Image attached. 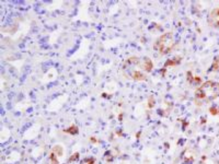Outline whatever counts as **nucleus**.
<instances>
[{
    "mask_svg": "<svg viewBox=\"0 0 219 164\" xmlns=\"http://www.w3.org/2000/svg\"><path fill=\"white\" fill-rule=\"evenodd\" d=\"M186 76H187V81H188V83L194 84V78H195V77L192 75V72H191V71H187Z\"/></svg>",
    "mask_w": 219,
    "mask_h": 164,
    "instance_id": "nucleus-14",
    "label": "nucleus"
},
{
    "mask_svg": "<svg viewBox=\"0 0 219 164\" xmlns=\"http://www.w3.org/2000/svg\"><path fill=\"white\" fill-rule=\"evenodd\" d=\"M122 118H123V114H119V116H118V119L121 120Z\"/></svg>",
    "mask_w": 219,
    "mask_h": 164,
    "instance_id": "nucleus-20",
    "label": "nucleus"
},
{
    "mask_svg": "<svg viewBox=\"0 0 219 164\" xmlns=\"http://www.w3.org/2000/svg\"><path fill=\"white\" fill-rule=\"evenodd\" d=\"M199 83H202V78H199V77L194 78V84H199Z\"/></svg>",
    "mask_w": 219,
    "mask_h": 164,
    "instance_id": "nucleus-16",
    "label": "nucleus"
},
{
    "mask_svg": "<svg viewBox=\"0 0 219 164\" xmlns=\"http://www.w3.org/2000/svg\"><path fill=\"white\" fill-rule=\"evenodd\" d=\"M84 162H86L87 164H94L95 159H94V157H88V159L84 160Z\"/></svg>",
    "mask_w": 219,
    "mask_h": 164,
    "instance_id": "nucleus-15",
    "label": "nucleus"
},
{
    "mask_svg": "<svg viewBox=\"0 0 219 164\" xmlns=\"http://www.w3.org/2000/svg\"><path fill=\"white\" fill-rule=\"evenodd\" d=\"M140 135H141V132H140V131H138V132H137V135H136V138L138 139V138H139V136H140Z\"/></svg>",
    "mask_w": 219,
    "mask_h": 164,
    "instance_id": "nucleus-19",
    "label": "nucleus"
},
{
    "mask_svg": "<svg viewBox=\"0 0 219 164\" xmlns=\"http://www.w3.org/2000/svg\"><path fill=\"white\" fill-rule=\"evenodd\" d=\"M129 76L132 77L133 80H135V81H147V76L143 73L140 70L133 71L132 73H129Z\"/></svg>",
    "mask_w": 219,
    "mask_h": 164,
    "instance_id": "nucleus-5",
    "label": "nucleus"
},
{
    "mask_svg": "<svg viewBox=\"0 0 219 164\" xmlns=\"http://www.w3.org/2000/svg\"><path fill=\"white\" fill-rule=\"evenodd\" d=\"M156 104V101H155V96L154 95H150L149 99H148V108H152Z\"/></svg>",
    "mask_w": 219,
    "mask_h": 164,
    "instance_id": "nucleus-11",
    "label": "nucleus"
},
{
    "mask_svg": "<svg viewBox=\"0 0 219 164\" xmlns=\"http://www.w3.org/2000/svg\"><path fill=\"white\" fill-rule=\"evenodd\" d=\"M143 69L145 71H147V72H150L151 70L154 69V63H152V60H151L150 58L145 57L143 59Z\"/></svg>",
    "mask_w": 219,
    "mask_h": 164,
    "instance_id": "nucleus-6",
    "label": "nucleus"
},
{
    "mask_svg": "<svg viewBox=\"0 0 219 164\" xmlns=\"http://www.w3.org/2000/svg\"><path fill=\"white\" fill-rule=\"evenodd\" d=\"M79 156H80V154H79V152H75L74 154H72L69 159H68V163H71V162H74V161H77L78 159H79Z\"/></svg>",
    "mask_w": 219,
    "mask_h": 164,
    "instance_id": "nucleus-12",
    "label": "nucleus"
},
{
    "mask_svg": "<svg viewBox=\"0 0 219 164\" xmlns=\"http://www.w3.org/2000/svg\"><path fill=\"white\" fill-rule=\"evenodd\" d=\"M208 24L211 27L219 29V8H215L214 10H211L208 15Z\"/></svg>",
    "mask_w": 219,
    "mask_h": 164,
    "instance_id": "nucleus-3",
    "label": "nucleus"
},
{
    "mask_svg": "<svg viewBox=\"0 0 219 164\" xmlns=\"http://www.w3.org/2000/svg\"><path fill=\"white\" fill-rule=\"evenodd\" d=\"M209 113L211 115H214V116H216V115H219V108L216 107V106H211V107H209Z\"/></svg>",
    "mask_w": 219,
    "mask_h": 164,
    "instance_id": "nucleus-13",
    "label": "nucleus"
},
{
    "mask_svg": "<svg viewBox=\"0 0 219 164\" xmlns=\"http://www.w3.org/2000/svg\"><path fill=\"white\" fill-rule=\"evenodd\" d=\"M219 95V83L214 81H206L195 91V102L197 105L214 101Z\"/></svg>",
    "mask_w": 219,
    "mask_h": 164,
    "instance_id": "nucleus-1",
    "label": "nucleus"
},
{
    "mask_svg": "<svg viewBox=\"0 0 219 164\" xmlns=\"http://www.w3.org/2000/svg\"><path fill=\"white\" fill-rule=\"evenodd\" d=\"M175 45L176 43L174 41L172 33L168 32V33L162 34L156 39V42L154 43V49L159 52L161 55H166L171 52L175 47Z\"/></svg>",
    "mask_w": 219,
    "mask_h": 164,
    "instance_id": "nucleus-2",
    "label": "nucleus"
},
{
    "mask_svg": "<svg viewBox=\"0 0 219 164\" xmlns=\"http://www.w3.org/2000/svg\"><path fill=\"white\" fill-rule=\"evenodd\" d=\"M90 141H91V142H93V143H96V142H99V141H98V139H96V138H94V137H91V138H90Z\"/></svg>",
    "mask_w": 219,
    "mask_h": 164,
    "instance_id": "nucleus-17",
    "label": "nucleus"
},
{
    "mask_svg": "<svg viewBox=\"0 0 219 164\" xmlns=\"http://www.w3.org/2000/svg\"><path fill=\"white\" fill-rule=\"evenodd\" d=\"M219 69V57H215L214 58V61H212V65L209 67L208 71H217Z\"/></svg>",
    "mask_w": 219,
    "mask_h": 164,
    "instance_id": "nucleus-8",
    "label": "nucleus"
},
{
    "mask_svg": "<svg viewBox=\"0 0 219 164\" xmlns=\"http://www.w3.org/2000/svg\"><path fill=\"white\" fill-rule=\"evenodd\" d=\"M57 154L56 153H54L53 151H52V153L50 154V160H51V164H59V161L57 159Z\"/></svg>",
    "mask_w": 219,
    "mask_h": 164,
    "instance_id": "nucleus-10",
    "label": "nucleus"
},
{
    "mask_svg": "<svg viewBox=\"0 0 219 164\" xmlns=\"http://www.w3.org/2000/svg\"><path fill=\"white\" fill-rule=\"evenodd\" d=\"M64 132L70 133V135H77V133L79 132V128H78L76 125H71L70 127H68V128L64 129Z\"/></svg>",
    "mask_w": 219,
    "mask_h": 164,
    "instance_id": "nucleus-7",
    "label": "nucleus"
},
{
    "mask_svg": "<svg viewBox=\"0 0 219 164\" xmlns=\"http://www.w3.org/2000/svg\"><path fill=\"white\" fill-rule=\"evenodd\" d=\"M108 96V94H106V93H102V98H107Z\"/></svg>",
    "mask_w": 219,
    "mask_h": 164,
    "instance_id": "nucleus-18",
    "label": "nucleus"
},
{
    "mask_svg": "<svg viewBox=\"0 0 219 164\" xmlns=\"http://www.w3.org/2000/svg\"><path fill=\"white\" fill-rule=\"evenodd\" d=\"M53 152L56 153L57 156H63V154H64V149H63L62 145L56 144V145H54V148H53Z\"/></svg>",
    "mask_w": 219,
    "mask_h": 164,
    "instance_id": "nucleus-9",
    "label": "nucleus"
},
{
    "mask_svg": "<svg viewBox=\"0 0 219 164\" xmlns=\"http://www.w3.org/2000/svg\"><path fill=\"white\" fill-rule=\"evenodd\" d=\"M181 60H182V57H181V56H175V57H173V58H171V59L167 60V61L164 63V65H163L162 68L167 69L168 67H174V66H178V65H180V64H181Z\"/></svg>",
    "mask_w": 219,
    "mask_h": 164,
    "instance_id": "nucleus-4",
    "label": "nucleus"
}]
</instances>
